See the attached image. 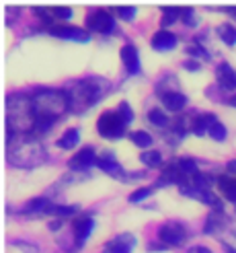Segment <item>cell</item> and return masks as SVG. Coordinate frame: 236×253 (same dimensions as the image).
Masks as SVG:
<instances>
[{"label":"cell","instance_id":"1","mask_svg":"<svg viewBox=\"0 0 236 253\" xmlns=\"http://www.w3.org/2000/svg\"><path fill=\"white\" fill-rule=\"evenodd\" d=\"M35 128L33 134H43L70 109V95L64 91H39L31 97Z\"/></svg>","mask_w":236,"mask_h":253},{"label":"cell","instance_id":"2","mask_svg":"<svg viewBox=\"0 0 236 253\" xmlns=\"http://www.w3.org/2000/svg\"><path fill=\"white\" fill-rule=\"evenodd\" d=\"M6 159L15 167H39L47 161V150L27 134H21L15 142L8 140Z\"/></svg>","mask_w":236,"mask_h":253},{"label":"cell","instance_id":"3","mask_svg":"<svg viewBox=\"0 0 236 253\" xmlns=\"http://www.w3.org/2000/svg\"><path fill=\"white\" fill-rule=\"evenodd\" d=\"M6 128L8 134H27L35 128V113L33 101L25 95H10L6 99Z\"/></svg>","mask_w":236,"mask_h":253},{"label":"cell","instance_id":"4","mask_svg":"<svg viewBox=\"0 0 236 253\" xmlns=\"http://www.w3.org/2000/svg\"><path fill=\"white\" fill-rule=\"evenodd\" d=\"M109 91V83L105 79H86L78 83L70 93V109L72 111H86L97 101H101L103 95Z\"/></svg>","mask_w":236,"mask_h":253},{"label":"cell","instance_id":"5","mask_svg":"<svg viewBox=\"0 0 236 253\" xmlns=\"http://www.w3.org/2000/svg\"><path fill=\"white\" fill-rule=\"evenodd\" d=\"M123 130H126V122L121 120L117 109L115 111H105V113H101V118L97 120V132L103 138H109V140L121 138Z\"/></svg>","mask_w":236,"mask_h":253},{"label":"cell","instance_id":"6","mask_svg":"<svg viewBox=\"0 0 236 253\" xmlns=\"http://www.w3.org/2000/svg\"><path fill=\"white\" fill-rule=\"evenodd\" d=\"M86 31L113 33L115 31V17L105 8L93 10V12H89V17H86Z\"/></svg>","mask_w":236,"mask_h":253},{"label":"cell","instance_id":"7","mask_svg":"<svg viewBox=\"0 0 236 253\" xmlns=\"http://www.w3.org/2000/svg\"><path fill=\"white\" fill-rule=\"evenodd\" d=\"M158 239L163 241L165 245H170V247H177L181 245L185 239H187V231H185V226L181 222H165L158 226Z\"/></svg>","mask_w":236,"mask_h":253},{"label":"cell","instance_id":"8","mask_svg":"<svg viewBox=\"0 0 236 253\" xmlns=\"http://www.w3.org/2000/svg\"><path fill=\"white\" fill-rule=\"evenodd\" d=\"M93 229H95V220H93V216H89V214H84V216L74 220L72 231H74V241H76V247L84 245V241L91 237Z\"/></svg>","mask_w":236,"mask_h":253},{"label":"cell","instance_id":"9","mask_svg":"<svg viewBox=\"0 0 236 253\" xmlns=\"http://www.w3.org/2000/svg\"><path fill=\"white\" fill-rule=\"evenodd\" d=\"M135 235H130V233H123V235H117L115 239L105 245V253H132L134 245H135Z\"/></svg>","mask_w":236,"mask_h":253},{"label":"cell","instance_id":"10","mask_svg":"<svg viewBox=\"0 0 236 253\" xmlns=\"http://www.w3.org/2000/svg\"><path fill=\"white\" fill-rule=\"evenodd\" d=\"M97 153H95V148L93 146H84L82 150H78L76 155H74L70 159V169L74 171H78V169H89L93 165H97Z\"/></svg>","mask_w":236,"mask_h":253},{"label":"cell","instance_id":"11","mask_svg":"<svg viewBox=\"0 0 236 253\" xmlns=\"http://www.w3.org/2000/svg\"><path fill=\"white\" fill-rule=\"evenodd\" d=\"M47 33L54 37H60V40H74V42H82V43L91 40V35L78 27H60L58 25V27H49Z\"/></svg>","mask_w":236,"mask_h":253},{"label":"cell","instance_id":"12","mask_svg":"<svg viewBox=\"0 0 236 253\" xmlns=\"http://www.w3.org/2000/svg\"><path fill=\"white\" fill-rule=\"evenodd\" d=\"M150 43H152V47L156 49V52H170V49L177 47V35L167 31V29H160V31L154 33Z\"/></svg>","mask_w":236,"mask_h":253},{"label":"cell","instance_id":"13","mask_svg":"<svg viewBox=\"0 0 236 253\" xmlns=\"http://www.w3.org/2000/svg\"><path fill=\"white\" fill-rule=\"evenodd\" d=\"M216 81L222 88L234 91L236 88V70L230 68V64H226V62H222V64L216 66Z\"/></svg>","mask_w":236,"mask_h":253},{"label":"cell","instance_id":"14","mask_svg":"<svg viewBox=\"0 0 236 253\" xmlns=\"http://www.w3.org/2000/svg\"><path fill=\"white\" fill-rule=\"evenodd\" d=\"M121 62L123 66H126V70L130 74H138L140 72V54H138V47L128 43L121 47Z\"/></svg>","mask_w":236,"mask_h":253},{"label":"cell","instance_id":"15","mask_svg":"<svg viewBox=\"0 0 236 253\" xmlns=\"http://www.w3.org/2000/svg\"><path fill=\"white\" fill-rule=\"evenodd\" d=\"M97 167H99V169H103V171L109 173V175L117 177V179H123V177H126V171L121 169V165L117 163V159L111 155V153H107V155H103V157H99V159H97Z\"/></svg>","mask_w":236,"mask_h":253},{"label":"cell","instance_id":"16","mask_svg":"<svg viewBox=\"0 0 236 253\" xmlns=\"http://www.w3.org/2000/svg\"><path fill=\"white\" fill-rule=\"evenodd\" d=\"M160 101L169 111H181L185 105H187V97H185L181 91H165L160 95Z\"/></svg>","mask_w":236,"mask_h":253},{"label":"cell","instance_id":"17","mask_svg":"<svg viewBox=\"0 0 236 253\" xmlns=\"http://www.w3.org/2000/svg\"><path fill=\"white\" fill-rule=\"evenodd\" d=\"M218 189L226 200L236 204V177H226V175L218 177Z\"/></svg>","mask_w":236,"mask_h":253},{"label":"cell","instance_id":"18","mask_svg":"<svg viewBox=\"0 0 236 253\" xmlns=\"http://www.w3.org/2000/svg\"><path fill=\"white\" fill-rule=\"evenodd\" d=\"M224 224H226V218H224V214H222V210L209 212V216L205 220V233L216 235V233H220L222 229H224Z\"/></svg>","mask_w":236,"mask_h":253},{"label":"cell","instance_id":"19","mask_svg":"<svg viewBox=\"0 0 236 253\" xmlns=\"http://www.w3.org/2000/svg\"><path fill=\"white\" fill-rule=\"evenodd\" d=\"M49 206H52V202H49L47 198H35V200H29L27 204H25L23 212L25 214H41V212L47 214Z\"/></svg>","mask_w":236,"mask_h":253},{"label":"cell","instance_id":"20","mask_svg":"<svg viewBox=\"0 0 236 253\" xmlns=\"http://www.w3.org/2000/svg\"><path fill=\"white\" fill-rule=\"evenodd\" d=\"M78 140H80L78 130H76V128H70V130H66L64 134H62V138L58 140V146L64 148V150H70V148H74V146H78Z\"/></svg>","mask_w":236,"mask_h":253},{"label":"cell","instance_id":"21","mask_svg":"<svg viewBox=\"0 0 236 253\" xmlns=\"http://www.w3.org/2000/svg\"><path fill=\"white\" fill-rule=\"evenodd\" d=\"M216 33H218V37H220V40L224 42L226 45H236V27H234V25L222 23L220 27L216 29Z\"/></svg>","mask_w":236,"mask_h":253},{"label":"cell","instance_id":"22","mask_svg":"<svg viewBox=\"0 0 236 253\" xmlns=\"http://www.w3.org/2000/svg\"><path fill=\"white\" fill-rule=\"evenodd\" d=\"M140 161L148 169H156V167L163 165V155H160L158 150H144V153L140 155Z\"/></svg>","mask_w":236,"mask_h":253},{"label":"cell","instance_id":"23","mask_svg":"<svg viewBox=\"0 0 236 253\" xmlns=\"http://www.w3.org/2000/svg\"><path fill=\"white\" fill-rule=\"evenodd\" d=\"M181 12H183V8H179V6H165L163 8V19H160L163 27H169V25L179 21L181 19Z\"/></svg>","mask_w":236,"mask_h":253},{"label":"cell","instance_id":"24","mask_svg":"<svg viewBox=\"0 0 236 253\" xmlns=\"http://www.w3.org/2000/svg\"><path fill=\"white\" fill-rule=\"evenodd\" d=\"M175 165L179 167V171L183 175H197V161L195 159H189V157H183V159H177Z\"/></svg>","mask_w":236,"mask_h":253},{"label":"cell","instance_id":"25","mask_svg":"<svg viewBox=\"0 0 236 253\" xmlns=\"http://www.w3.org/2000/svg\"><path fill=\"white\" fill-rule=\"evenodd\" d=\"M132 142L135 144V146H140V148H148V146H152V136L148 134V132H144V130H138V132H132ZM150 150V148H148Z\"/></svg>","mask_w":236,"mask_h":253},{"label":"cell","instance_id":"26","mask_svg":"<svg viewBox=\"0 0 236 253\" xmlns=\"http://www.w3.org/2000/svg\"><path fill=\"white\" fill-rule=\"evenodd\" d=\"M148 120H150L154 126H158V128H167V126H169L167 113H165V111H160V109H152L150 113H148Z\"/></svg>","mask_w":236,"mask_h":253},{"label":"cell","instance_id":"27","mask_svg":"<svg viewBox=\"0 0 236 253\" xmlns=\"http://www.w3.org/2000/svg\"><path fill=\"white\" fill-rule=\"evenodd\" d=\"M209 136L214 138V140L222 142V140H226V128H224V124H220V122H214L212 126H209Z\"/></svg>","mask_w":236,"mask_h":253},{"label":"cell","instance_id":"28","mask_svg":"<svg viewBox=\"0 0 236 253\" xmlns=\"http://www.w3.org/2000/svg\"><path fill=\"white\" fill-rule=\"evenodd\" d=\"M181 21H183L185 25H189V27H195V25L200 23V19H197V15L193 12L191 6H185V8H183V12H181Z\"/></svg>","mask_w":236,"mask_h":253},{"label":"cell","instance_id":"29","mask_svg":"<svg viewBox=\"0 0 236 253\" xmlns=\"http://www.w3.org/2000/svg\"><path fill=\"white\" fill-rule=\"evenodd\" d=\"M117 113L121 116V120L126 122V126H128V124H132V120H134V111H132V107H130L128 101H121L119 107H117Z\"/></svg>","mask_w":236,"mask_h":253},{"label":"cell","instance_id":"30","mask_svg":"<svg viewBox=\"0 0 236 253\" xmlns=\"http://www.w3.org/2000/svg\"><path fill=\"white\" fill-rule=\"evenodd\" d=\"M49 12H52L54 19H64V21L72 19V8L70 6H52Z\"/></svg>","mask_w":236,"mask_h":253},{"label":"cell","instance_id":"31","mask_svg":"<svg viewBox=\"0 0 236 253\" xmlns=\"http://www.w3.org/2000/svg\"><path fill=\"white\" fill-rule=\"evenodd\" d=\"M113 12L123 21H134V17H135V8L134 6H115Z\"/></svg>","mask_w":236,"mask_h":253},{"label":"cell","instance_id":"32","mask_svg":"<svg viewBox=\"0 0 236 253\" xmlns=\"http://www.w3.org/2000/svg\"><path fill=\"white\" fill-rule=\"evenodd\" d=\"M150 194H152V189H150V187H140V189H135V192L130 196V204H138V202L146 200Z\"/></svg>","mask_w":236,"mask_h":253},{"label":"cell","instance_id":"33","mask_svg":"<svg viewBox=\"0 0 236 253\" xmlns=\"http://www.w3.org/2000/svg\"><path fill=\"white\" fill-rule=\"evenodd\" d=\"M187 54L193 56L195 60H209V54L205 52L202 45H189V47H187Z\"/></svg>","mask_w":236,"mask_h":253},{"label":"cell","instance_id":"34","mask_svg":"<svg viewBox=\"0 0 236 253\" xmlns=\"http://www.w3.org/2000/svg\"><path fill=\"white\" fill-rule=\"evenodd\" d=\"M15 247L25 253H39V247H31V243H25V241H15Z\"/></svg>","mask_w":236,"mask_h":253},{"label":"cell","instance_id":"35","mask_svg":"<svg viewBox=\"0 0 236 253\" xmlns=\"http://www.w3.org/2000/svg\"><path fill=\"white\" fill-rule=\"evenodd\" d=\"M187 253H214V251L207 249V247H203V245H197V247H191Z\"/></svg>","mask_w":236,"mask_h":253},{"label":"cell","instance_id":"36","mask_svg":"<svg viewBox=\"0 0 236 253\" xmlns=\"http://www.w3.org/2000/svg\"><path fill=\"white\" fill-rule=\"evenodd\" d=\"M185 68L187 70H200V62L197 60H187L185 62Z\"/></svg>","mask_w":236,"mask_h":253},{"label":"cell","instance_id":"37","mask_svg":"<svg viewBox=\"0 0 236 253\" xmlns=\"http://www.w3.org/2000/svg\"><path fill=\"white\" fill-rule=\"evenodd\" d=\"M226 169H228L230 173H234V175H236V161H230L228 165H226Z\"/></svg>","mask_w":236,"mask_h":253},{"label":"cell","instance_id":"38","mask_svg":"<svg viewBox=\"0 0 236 253\" xmlns=\"http://www.w3.org/2000/svg\"><path fill=\"white\" fill-rule=\"evenodd\" d=\"M228 105H232V107H236V95H232V97L228 99Z\"/></svg>","mask_w":236,"mask_h":253},{"label":"cell","instance_id":"39","mask_svg":"<svg viewBox=\"0 0 236 253\" xmlns=\"http://www.w3.org/2000/svg\"><path fill=\"white\" fill-rule=\"evenodd\" d=\"M224 251H226V253H236V249L230 247V245H224Z\"/></svg>","mask_w":236,"mask_h":253},{"label":"cell","instance_id":"40","mask_svg":"<svg viewBox=\"0 0 236 253\" xmlns=\"http://www.w3.org/2000/svg\"><path fill=\"white\" fill-rule=\"evenodd\" d=\"M228 12H230V15H234V17H236V6H230V8H228Z\"/></svg>","mask_w":236,"mask_h":253}]
</instances>
